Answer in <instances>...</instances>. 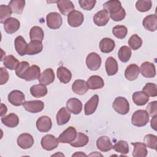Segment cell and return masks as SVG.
Masks as SVG:
<instances>
[{
    "mask_svg": "<svg viewBox=\"0 0 157 157\" xmlns=\"http://www.w3.org/2000/svg\"><path fill=\"white\" fill-rule=\"evenodd\" d=\"M149 121V115L145 110H137L132 115L131 123L134 126L142 127L145 126Z\"/></svg>",
    "mask_w": 157,
    "mask_h": 157,
    "instance_id": "6da1fadb",
    "label": "cell"
},
{
    "mask_svg": "<svg viewBox=\"0 0 157 157\" xmlns=\"http://www.w3.org/2000/svg\"><path fill=\"white\" fill-rule=\"evenodd\" d=\"M112 107L118 113L121 115H126L129 111V102L124 97L116 98L113 102Z\"/></svg>",
    "mask_w": 157,
    "mask_h": 157,
    "instance_id": "7a4b0ae2",
    "label": "cell"
},
{
    "mask_svg": "<svg viewBox=\"0 0 157 157\" xmlns=\"http://www.w3.org/2000/svg\"><path fill=\"white\" fill-rule=\"evenodd\" d=\"M46 20L47 26L53 29L60 28L63 23V19L61 15L56 12L48 13L46 17Z\"/></svg>",
    "mask_w": 157,
    "mask_h": 157,
    "instance_id": "3957f363",
    "label": "cell"
},
{
    "mask_svg": "<svg viewBox=\"0 0 157 157\" xmlns=\"http://www.w3.org/2000/svg\"><path fill=\"white\" fill-rule=\"evenodd\" d=\"M77 136V131L73 126H69L65 129L58 137V139L59 143L70 144L74 141Z\"/></svg>",
    "mask_w": 157,
    "mask_h": 157,
    "instance_id": "277c9868",
    "label": "cell"
},
{
    "mask_svg": "<svg viewBox=\"0 0 157 157\" xmlns=\"http://www.w3.org/2000/svg\"><path fill=\"white\" fill-rule=\"evenodd\" d=\"M58 139L52 134H47L41 139L42 147L47 151H51L56 148L58 145Z\"/></svg>",
    "mask_w": 157,
    "mask_h": 157,
    "instance_id": "5b68a950",
    "label": "cell"
},
{
    "mask_svg": "<svg viewBox=\"0 0 157 157\" xmlns=\"http://www.w3.org/2000/svg\"><path fill=\"white\" fill-rule=\"evenodd\" d=\"M86 64L91 71L98 70L101 64V56L95 52H91L88 55L86 58Z\"/></svg>",
    "mask_w": 157,
    "mask_h": 157,
    "instance_id": "8992f818",
    "label": "cell"
},
{
    "mask_svg": "<svg viewBox=\"0 0 157 157\" xmlns=\"http://www.w3.org/2000/svg\"><path fill=\"white\" fill-rule=\"evenodd\" d=\"M23 105L26 111L33 113L40 112L44 108V103L40 100L25 101Z\"/></svg>",
    "mask_w": 157,
    "mask_h": 157,
    "instance_id": "52a82bcc",
    "label": "cell"
},
{
    "mask_svg": "<svg viewBox=\"0 0 157 157\" xmlns=\"http://www.w3.org/2000/svg\"><path fill=\"white\" fill-rule=\"evenodd\" d=\"M24 93L20 90H13L8 95L9 102L15 106H20L25 101Z\"/></svg>",
    "mask_w": 157,
    "mask_h": 157,
    "instance_id": "ba28073f",
    "label": "cell"
},
{
    "mask_svg": "<svg viewBox=\"0 0 157 157\" xmlns=\"http://www.w3.org/2000/svg\"><path fill=\"white\" fill-rule=\"evenodd\" d=\"M84 20L83 13L78 10H73L67 16L68 24L72 27L80 26Z\"/></svg>",
    "mask_w": 157,
    "mask_h": 157,
    "instance_id": "9c48e42d",
    "label": "cell"
},
{
    "mask_svg": "<svg viewBox=\"0 0 157 157\" xmlns=\"http://www.w3.org/2000/svg\"><path fill=\"white\" fill-rule=\"evenodd\" d=\"M52 126V120L48 116H41L36 121V128L40 132H47L51 129Z\"/></svg>",
    "mask_w": 157,
    "mask_h": 157,
    "instance_id": "30bf717a",
    "label": "cell"
},
{
    "mask_svg": "<svg viewBox=\"0 0 157 157\" xmlns=\"http://www.w3.org/2000/svg\"><path fill=\"white\" fill-rule=\"evenodd\" d=\"M17 144L22 149L31 148L34 144L33 137L28 133H23L17 138Z\"/></svg>",
    "mask_w": 157,
    "mask_h": 157,
    "instance_id": "8fae6325",
    "label": "cell"
},
{
    "mask_svg": "<svg viewBox=\"0 0 157 157\" xmlns=\"http://www.w3.org/2000/svg\"><path fill=\"white\" fill-rule=\"evenodd\" d=\"M20 27V23L15 18L10 17L4 23V28L8 34H13L17 32Z\"/></svg>",
    "mask_w": 157,
    "mask_h": 157,
    "instance_id": "7c38bea8",
    "label": "cell"
},
{
    "mask_svg": "<svg viewBox=\"0 0 157 157\" xmlns=\"http://www.w3.org/2000/svg\"><path fill=\"white\" fill-rule=\"evenodd\" d=\"M66 108L70 112L77 115L79 114L82 110V103L78 99L72 98L67 101Z\"/></svg>",
    "mask_w": 157,
    "mask_h": 157,
    "instance_id": "4fadbf2b",
    "label": "cell"
},
{
    "mask_svg": "<svg viewBox=\"0 0 157 157\" xmlns=\"http://www.w3.org/2000/svg\"><path fill=\"white\" fill-rule=\"evenodd\" d=\"M140 71L142 75L146 78H153L156 75L155 66L153 63L146 61L140 65Z\"/></svg>",
    "mask_w": 157,
    "mask_h": 157,
    "instance_id": "5bb4252c",
    "label": "cell"
},
{
    "mask_svg": "<svg viewBox=\"0 0 157 157\" xmlns=\"http://www.w3.org/2000/svg\"><path fill=\"white\" fill-rule=\"evenodd\" d=\"M55 77V73L53 69L47 68L40 74L38 81L40 84H43L45 86L48 85L54 81Z\"/></svg>",
    "mask_w": 157,
    "mask_h": 157,
    "instance_id": "9a60e30c",
    "label": "cell"
},
{
    "mask_svg": "<svg viewBox=\"0 0 157 157\" xmlns=\"http://www.w3.org/2000/svg\"><path fill=\"white\" fill-rule=\"evenodd\" d=\"M110 18L109 13L104 10H101L93 17V21L94 24L98 26H103L107 25Z\"/></svg>",
    "mask_w": 157,
    "mask_h": 157,
    "instance_id": "2e32d148",
    "label": "cell"
},
{
    "mask_svg": "<svg viewBox=\"0 0 157 157\" xmlns=\"http://www.w3.org/2000/svg\"><path fill=\"white\" fill-rule=\"evenodd\" d=\"M99 103V96L97 94L93 96L85 104L84 110L86 115L93 114L96 110Z\"/></svg>",
    "mask_w": 157,
    "mask_h": 157,
    "instance_id": "e0dca14e",
    "label": "cell"
},
{
    "mask_svg": "<svg viewBox=\"0 0 157 157\" xmlns=\"http://www.w3.org/2000/svg\"><path fill=\"white\" fill-rule=\"evenodd\" d=\"M40 75V69L37 65H33L30 66L25 73L23 79L26 81H32L39 78Z\"/></svg>",
    "mask_w": 157,
    "mask_h": 157,
    "instance_id": "ac0fdd59",
    "label": "cell"
},
{
    "mask_svg": "<svg viewBox=\"0 0 157 157\" xmlns=\"http://www.w3.org/2000/svg\"><path fill=\"white\" fill-rule=\"evenodd\" d=\"M97 148L102 152H107L112 149L110 139L107 136H101L96 140Z\"/></svg>",
    "mask_w": 157,
    "mask_h": 157,
    "instance_id": "d6986e66",
    "label": "cell"
},
{
    "mask_svg": "<svg viewBox=\"0 0 157 157\" xmlns=\"http://www.w3.org/2000/svg\"><path fill=\"white\" fill-rule=\"evenodd\" d=\"M72 90L73 92L78 95L84 94L88 90L87 82L83 80L78 79L74 82L72 85Z\"/></svg>",
    "mask_w": 157,
    "mask_h": 157,
    "instance_id": "ffe728a7",
    "label": "cell"
},
{
    "mask_svg": "<svg viewBox=\"0 0 157 157\" xmlns=\"http://www.w3.org/2000/svg\"><path fill=\"white\" fill-rule=\"evenodd\" d=\"M28 44L23 36H18L15 38L14 41L15 48L19 55L23 56L26 55Z\"/></svg>",
    "mask_w": 157,
    "mask_h": 157,
    "instance_id": "44dd1931",
    "label": "cell"
},
{
    "mask_svg": "<svg viewBox=\"0 0 157 157\" xmlns=\"http://www.w3.org/2000/svg\"><path fill=\"white\" fill-rule=\"evenodd\" d=\"M144 27L151 32L156 31L157 28V17L155 14L147 15L144 18L142 21Z\"/></svg>",
    "mask_w": 157,
    "mask_h": 157,
    "instance_id": "7402d4cb",
    "label": "cell"
},
{
    "mask_svg": "<svg viewBox=\"0 0 157 157\" xmlns=\"http://www.w3.org/2000/svg\"><path fill=\"white\" fill-rule=\"evenodd\" d=\"M56 75L61 83H68L72 78L71 72L64 66H60L57 69Z\"/></svg>",
    "mask_w": 157,
    "mask_h": 157,
    "instance_id": "603a6c76",
    "label": "cell"
},
{
    "mask_svg": "<svg viewBox=\"0 0 157 157\" xmlns=\"http://www.w3.org/2000/svg\"><path fill=\"white\" fill-rule=\"evenodd\" d=\"M56 2L59 10L64 15H69L71 12L74 10V6L71 1L60 0Z\"/></svg>",
    "mask_w": 157,
    "mask_h": 157,
    "instance_id": "cb8c5ba5",
    "label": "cell"
},
{
    "mask_svg": "<svg viewBox=\"0 0 157 157\" xmlns=\"http://www.w3.org/2000/svg\"><path fill=\"white\" fill-rule=\"evenodd\" d=\"M105 68L108 75L112 76L116 74L118 70V63L116 59L112 56L108 57L105 61Z\"/></svg>",
    "mask_w": 157,
    "mask_h": 157,
    "instance_id": "d4e9b609",
    "label": "cell"
},
{
    "mask_svg": "<svg viewBox=\"0 0 157 157\" xmlns=\"http://www.w3.org/2000/svg\"><path fill=\"white\" fill-rule=\"evenodd\" d=\"M139 72V67L136 64H131L126 68L124 71V76L127 80L132 81L138 77Z\"/></svg>",
    "mask_w": 157,
    "mask_h": 157,
    "instance_id": "484cf974",
    "label": "cell"
},
{
    "mask_svg": "<svg viewBox=\"0 0 157 157\" xmlns=\"http://www.w3.org/2000/svg\"><path fill=\"white\" fill-rule=\"evenodd\" d=\"M115 47V41L108 37L103 38L99 42V49L101 52L108 53L113 51Z\"/></svg>",
    "mask_w": 157,
    "mask_h": 157,
    "instance_id": "4316f807",
    "label": "cell"
},
{
    "mask_svg": "<svg viewBox=\"0 0 157 157\" xmlns=\"http://www.w3.org/2000/svg\"><path fill=\"white\" fill-rule=\"evenodd\" d=\"M88 88L90 90L101 89L104 86V82L102 78L99 75H92L87 80Z\"/></svg>",
    "mask_w": 157,
    "mask_h": 157,
    "instance_id": "83f0119b",
    "label": "cell"
},
{
    "mask_svg": "<svg viewBox=\"0 0 157 157\" xmlns=\"http://www.w3.org/2000/svg\"><path fill=\"white\" fill-rule=\"evenodd\" d=\"M56 118L58 125L61 126L66 124L71 118L70 112L66 107H61L57 112Z\"/></svg>",
    "mask_w": 157,
    "mask_h": 157,
    "instance_id": "f1b7e54d",
    "label": "cell"
},
{
    "mask_svg": "<svg viewBox=\"0 0 157 157\" xmlns=\"http://www.w3.org/2000/svg\"><path fill=\"white\" fill-rule=\"evenodd\" d=\"M43 49V44L42 41L31 40L28 44L26 55H33L39 53Z\"/></svg>",
    "mask_w": 157,
    "mask_h": 157,
    "instance_id": "f546056e",
    "label": "cell"
},
{
    "mask_svg": "<svg viewBox=\"0 0 157 157\" xmlns=\"http://www.w3.org/2000/svg\"><path fill=\"white\" fill-rule=\"evenodd\" d=\"M134 146V150L132 156L134 157H145L147 155V147L144 143L142 142H134L131 143Z\"/></svg>",
    "mask_w": 157,
    "mask_h": 157,
    "instance_id": "4dcf8cb0",
    "label": "cell"
},
{
    "mask_svg": "<svg viewBox=\"0 0 157 157\" xmlns=\"http://www.w3.org/2000/svg\"><path fill=\"white\" fill-rule=\"evenodd\" d=\"M1 121L9 128H15L18 124L19 118L15 113H10L6 116L2 117Z\"/></svg>",
    "mask_w": 157,
    "mask_h": 157,
    "instance_id": "1f68e13d",
    "label": "cell"
},
{
    "mask_svg": "<svg viewBox=\"0 0 157 157\" xmlns=\"http://www.w3.org/2000/svg\"><path fill=\"white\" fill-rule=\"evenodd\" d=\"M109 13L110 18L115 21L122 20L126 16L125 10L122 7L121 5L115 7L112 10H111Z\"/></svg>",
    "mask_w": 157,
    "mask_h": 157,
    "instance_id": "d6a6232c",
    "label": "cell"
},
{
    "mask_svg": "<svg viewBox=\"0 0 157 157\" xmlns=\"http://www.w3.org/2000/svg\"><path fill=\"white\" fill-rule=\"evenodd\" d=\"M47 88L43 84H37L30 88V93L34 98H41L47 94Z\"/></svg>",
    "mask_w": 157,
    "mask_h": 157,
    "instance_id": "836d02e7",
    "label": "cell"
},
{
    "mask_svg": "<svg viewBox=\"0 0 157 157\" xmlns=\"http://www.w3.org/2000/svg\"><path fill=\"white\" fill-rule=\"evenodd\" d=\"M89 140L88 137L82 133V132H78L77 133L76 137L74 141L70 143V145L73 147H83L85 146Z\"/></svg>",
    "mask_w": 157,
    "mask_h": 157,
    "instance_id": "e575fe53",
    "label": "cell"
},
{
    "mask_svg": "<svg viewBox=\"0 0 157 157\" xmlns=\"http://www.w3.org/2000/svg\"><path fill=\"white\" fill-rule=\"evenodd\" d=\"M132 98L135 104L139 106L144 105L149 101V97L142 91L134 92L132 94Z\"/></svg>",
    "mask_w": 157,
    "mask_h": 157,
    "instance_id": "d590c367",
    "label": "cell"
},
{
    "mask_svg": "<svg viewBox=\"0 0 157 157\" xmlns=\"http://www.w3.org/2000/svg\"><path fill=\"white\" fill-rule=\"evenodd\" d=\"M9 7L11 9L12 13L21 14L23 12L25 6V1L23 0H12L9 2Z\"/></svg>",
    "mask_w": 157,
    "mask_h": 157,
    "instance_id": "8d00e7d4",
    "label": "cell"
},
{
    "mask_svg": "<svg viewBox=\"0 0 157 157\" xmlns=\"http://www.w3.org/2000/svg\"><path fill=\"white\" fill-rule=\"evenodd\" d=\"M29 37L31 40L42 41L44 37V33L43 29L37 26H33L30 30Z\"/></svg>",
    "mask_w": 157,
    "mask_h": 157,
    "instance_id": "74e56055",
    "label": "cell"
},
{
    "mask_svg": "<svg viewBox=\"0 0 157 157\" xmlns=\"http://www.w3.org/2000/svg\"><path fill=\"white\" fill-rule=\"evenodd\" d=\"M131 50L128 46L124 45L120 47L118 53L120 60L123 63L128 62L131 56Z\"/></svg>",
    "mask_w": 157,
    "mask_h": 157,
    "instance_id": "f35d334b",
    "label": "cell"
},
{
    "mask_svg": "<svg viewBox=\"0 0 157 157\" xmlns=\"http://www.w3.org/2000/svg\"><path fill=\"white\" fill-rule=\"evenodd\" d=\"M19 61L13 55H9L7 56H6L4 58L3 61V64L4 66L10 69V70H14L16 69L17 67L19 64Z\"/></svg>",
    "mask_w": 157,
    "mask_h": 157,
    "instance_id": "ab89813d",
    "label": "cell"
},
{
    "mask_svg": "<svg viewBox=\"0 0 157 157\" xmlns=\"http://www.w3.org/2000/svg\"><path fill=\"white\" fill-rule=\"evenodd\" d=\"M112 148L117 152L123 155H126L129 153V145L126 141L119 140L113 145Z\"/></svg>",
    "mask_w": 157,
    "mask_h": 157,
    "instance_id": "60d3db41",
    "label": "cell"
},
{
    "mask_svg": "<svg viewBox=\"0 0 157 157\" xmlns=\"http://www.w3.org/2000/svg\"><path fill=\"white\" fill-rule=\"evenodd\" d=\"M113 34L118 39H124L128 33V29L123 25L115 26L112 29Z\"/></svg>",
    "mask_w": 157,
    "mask_h": 157,
    "instance_id": "b9f144b4",
    "label": "cell"
},
{
    "mask_svg": "<svg viewBox=\"0 0 157 157\" xmlns=\"http://www.w3.org/2000/svg\"><path fill=\"white\" fill-rule=\"evenodd\" d=\"M142 92L148 97H155L157 96V86L153 83H147L142 88Z\"/></svg>",
    "mask_w": 157,
    "mask_h": 157,
    "instance_id": "7bdbcfd3",
    "label": "cell"
},
{
    "mask_svg": "<svg viewBox=\"0 0 157 157\" xmlns=\"http://www.w3.org/2000/svg\"><path fill=\"white\" fill-rule=\"evenodd\" d=\"M12 11L9 6L2 4L0 6V23H4L7 19L10 17Z\"/></svg>",
    "mask_w": 157,
    "mask_h": 157,
    "instance_id": "ee69618b",
    "label": "cell"
},
{
    "mask_svg": "<svg viewBox=\"0 0 157 157\" xmlns=\"http://www.w3.org/2000/svg\"><path fill=\"white\" fill-rule=\"evenodd\" d=\"M152 7V2L150 0H140L136 3V8L141 12L148 11Z\"/></svg>",
    "mask_w": 157,
    "mask_h": 157,
    "instance_id": "f6af8a7d",
    "label": "cell"
},
{
    "mask_svg": "<svg viewBox=\"0 0 157 157\" xmlns=\"http://www.w3.org/2000/svg\"><path fill=\"white\" fill-rule=\"evenodd\" d=\"M128 44L131 49L136 50L142 45V39L137 34H133L128 40Z\"/></svg>",
    "mask_w": 157,
    "mask_h": 157,
    "instance_id": "bcb514c9",
    "label": "cell"
},
{
    "mask_svg": "<svg viewBox=\"0 0 157 157\" xmlns=\"http://www.w3.org/2000/svg\"><path fill=\"white\" fill-rule=\"evenodd\" d=\"M144 142L146 147L155 150L156 149V144H157V137L153 134H147L144 137Z\"/></svg>",
    "mask_w": 157,
    "mask_h": 157,
    "instance_id": "7dc6e473",
    "label": "cell"
},
{
    "mask_svg": "<svg viewBox=\"0 0 157 157\" xmlns=\"http://www.w3.org/2000/svg\"><path fill=\"white\" fill-rule=\"evenodd\" d=\"M29 67L30 66L28 62L26 61L20 62L15 69V74L19 78H23V77L25 73Z\"/></svg>",
    "mask_w": 157,
    "mask_h": 157,
    "instance_id": "c3c4849f",
    "label": "cell"
},
{
    "mask_svg": "<svg viewBox=\"0 0 157 157\" xmlns=\"http://www.w3.org/2000/svg\"><path fill=\"white\" fill-rule=\"evenodd\" d=\"M78 3L80 7L86 10H91L95 6L96 1L95 0H79Z\"/></svg>",
    "mask_w": 157,
    "mask_h": 157,
    "instance_id": "681fc988",
    "label": "cell"
},
{
    "mask_svg": "<svg viewBox=\"0 0 157 157\" xmlns=\"http://www.w3.org/2000/svg\"><path fill=\"white\" fill-rule=\"evenodd\" d=\"M146 111L148 115L151 117L156 115L157 114V102L156 101H152L147 105L146 107Z\"/></svg>",
    "mask_w": 157,
    "mask_h": 157,
    "instance_id": "f907efd6",
    "label": "cell"
},
{
    "mask_svg": "<svg viewBox=\"0 0 157 157\" xmlns=\"http://www.w3.org/2000/svg\"><path fill=\"white\" fill-rule=\"evenodd\" d=\"M121 2L117 0H111V1H109L105 2L104 4H103V7H104V10H105L106 12H107L108 13L114 7L121 5Z\"/></svg>",
    "mask_w": 157,
    "mask_h": 157,
    "instance_id": "816d5d0a",
    "label": "cell"
},
{
    "mask_svg": "<svg viewBox=\"0 0 157 157\" xmlns=\"http://www.w3.org/2000/svg\"><path fill=\"white\" fill-rule=\"evenodd\" d=\"M9 72L4 67L0 68V85H4L9 80Z\"/></svg>",
    "mask_w": 157,
    "mask_h": 157,
    "instance_id": "f5cc1de1",
    "label": "cell"
},
{
    "mask_svg": "<svg viewBox=\"0 0 157 157\" xmlns=\"http://www.w3.org/2000/svg\"><path fill=\"white\" fill-rule=\"evenodd\" d=\"M156 118H157V116L155 115V116L153 117V118L151 120V127L155 131L156 130Z\"/></svg>",
    "mask_w": 157,
    "mask_h": 157,
    "instance_id": "db71d44e",
    "label": "cell"
},
{
    "mask_svg": "<svg viewBox=\"0 0 157 157\" xmlns=\"http://www.w3.org/2000/svg\"><path fill=\"white\" fill-rule=\"evenodd\" d=\"M7 110V109L6 105L3 104H1V116L3 117V115L6 113Z\"/></svg>",
    "mask_w": 157,
    "mask_h": 157,
    "instance_id": "11a10c76",
    "label": "cell"
},
{
    "mask_svg": "<svg viewBox=\"0 0 157 157\" xmlns=\"http://www.w3.org/2000/svg\"><path fill=\"white\" fill-rule=\"evenodd\" d=\"M86 156V155L83 153H82V152H81V151H80V152H77V153L73 154L72 156Z\"/></svg>",
    "mask_w": 157,
    "mask_h": 157,
    "instance_id": "9f6ffc18",
    "label": "cell"
}]
</instances>
